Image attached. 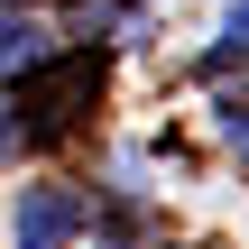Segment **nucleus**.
<instances>
[{"instance_id": "obj_1", "label": "nucleus", "mask_w": 249, "mask_h": 249, "mask_svg": "<svg viewBox=\"0 0 249 249\" xmlns=\"http://www.w3.org/2000/svg\"><path fill=\"white\" fill-rule=\"evenodd\" d=\"M74 231H92V203L74 185H28L18 213H9V249H55V240H74Z\"/></svg>"}, {"instance_id": "obj_2", "label": "nucleus", "mask_w": 249, "mask_h": 249, "mask_svg": "<svg viewBox=\"0 0 249 249\" xmlns=\"http://www.w3.org/2000/svg\"><path fill=\"white\" fill-rule=\"evenodd\" d=\"M28 65H46V18L0 9V74H28Z\"/></svg>"}, {"instance_id": "obj_3", "label": "nucleus", "mask_w": 249, "mask_h": 249, "mask_svg": "<svg viewBox=\"0 0 249 249\" xmlns=\"http://www.w3.org/2000/svg\"><path fill=\"white\" fill-rule=\"evenodd\" d=\"M213 129H222L231 157H249V92H222V102H213Z\"/></svg>"}, {"instance_id": "obj_4", "label": "nucleus", "mask_w": 249, "mask_h": 249, "mask_svg": "<svg viewBox=\"0 0 249 249\" xmlns=\"http://www.w3.org/2000/svg\"><path fill=\"white\" fill-rule=\"evenodd\" d=\"M222 65H249V0L222 9Z\"/></svg>"}, {"instance_id": "obj_5", "label": "nucleus", "mask_w": 249, "mask_h": 249, "mask_svg": "<svg viewBox=\"0 0 249 249\" xmlns=\"http://www.w3.org/2000/svg\"><path fill=\"white\" fill-rule=\"evenodd\" d=\"M9 129H18V120H9V111H0V139H9Z\"/></svg>"}]
</instances>
